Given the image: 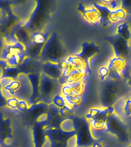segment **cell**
Here are the masks:
<instances>
[{"mask_svg": "<svg viewBox=\"0 0 131 147\" xmlns=\"http://www.w3.org/2000/svg\"><path fill=\"white\" fill-rule=\"evenodd\" d=\"M41 57L47 61L58 63L62 61L64 55V49L61 43L57 41V39L51 38L41 50Z\"/></svg>", "mask_w": 131, "mask_h": 147, "instance_id": "6da1fadb", "label": "cell"}, {"mask_svg": "<svg viewBox=\"0 0 131 147\" xmlns=\"http://www.w3.org/2000/svg\"><path fill=\"white\" fill-rule=\"evenodd\" d=\"M106 129L109 132L117 136L120 140H124V141L127 140L126 126L124 123L121 121L119 116L114 113H110L108 116L107 123H106Z\"/></svg>", "mask_w": 131, "mask_h": 147, "instance_id": "7a4b0ae2", "label": "cell"}, {"mask_svg": "<svg viewBox=\"0 0 131 147\" xmlns=\"http://www.w3.org/2000/svg\"><path fill=\"white\" fill-rule=\"evenodd\" d=\"M126 66V61L124 57H114L112 58L107 65L108 69L110 70L109 79L113 80H120Z\"/></svg>", "mask_w": 131, "mask_h": 147, "instance_id": "3957f363", "label": "cell"}, {"mask_svg": "<svg viewBox=\"0 0 131 147\" xmlns=\"http://www.w3.org/2000/svg\"><path fill=\"white\" fill-rule=\"evenodd\" d=\"M107 83L105 84V88L103 91L102 96V102L104 105H111V103H114V100L117 98L119 94L120 87L118 84L113 81V80L108 79Z\"/></svg>", "mask_w": 131, "mask_h": 147, "instance_id": "277c9868", "label": "cell"}, {"mask_svg": "<svg viewBox=\"0 0 131 147\" xmlns=\"http://www.w3.org/2000/svg\"><path fill=\"white\" fill-rule=\"evenodd\" d=\"M55 80H57L52 79L42 73L39 81V91L41 95L45 96H50L54 93L56 86Z\"/></svg>", "mask_w": 131, "mask_h": 147, "instance_id": "5b68a950", "label": "cell"}, {"mask_svg": "<svg viewBox=\"0 0 131 147\" xmlns=\"http://www.w3.org/2000/svg\"><path fill=\"white\" fill-rule=\"evenodd\" d=\"M43 73L52 79L58 80L62 74V70L58 63L48 61L44 64Z\"/></svg>", "mask_w": 131, "mask_h": 147, "instance_id": "8992f818", "label": "cell"}, {"mask_svg": "<svg viewBox=\"0 0 131 147\" xmlns=\"http://www.w3.org/2000/svg\"><path fill=\"white\" fill-rule=\"evenodd\" d=\"M82 16L84 20L90 24H97L102 22V16L97 7L92 6L84 9L82 11Z\"/></svg>", "mask_w": 131, "mask_h": 147, "instance_id": "52a82bcc", "label": "cell"}, {"mask_svg": "<svg viewBox=\"0 0 131 147\" xmlns=\"http://www.w3.org/2000/svg\"><path fill=\"white\" fill-rule=\"evenodd\" d=\"M5 60L11 57L22 56L25 52V45L21 42L11 44L5 47Z\"/></svg>", "mask_w": 131, "mask_h": 147, "instance_id": "ba28073f", "label": "cell"}, {"mask_svg": "<svg viewBox=\"0 0 131 147\" xmlns=\"http://www.w3.org/2000/svg\"><path fill=\"white\" fill-rule=\"evenodd\" d=\"M98 48L97 47V45L94 43L85 42V43L83 44L81 52L79 53L78 55L79 57H81V58H83L87 63V61L92 56H94L96 53L98 52Z\"/></svg>", "mask_w": 131, "mask_h": 147, "instance_id": "9c48e42d", "label": "cell"}, {"mask_svg": "<svg viewBox=\"0 0 131 147\" xmlns=\"http://www.w3.org/2000/svg\"><path fill=\"white\" fill-rule=\"evenodd\" d=\"M112 44L113 46V48H114L116 57H124V56L128 55V44H127L126 40H124V38L120 37L118 40H117L114 43Z\"/></svg>", "mask_w": 131, "mask_h": 147, "instance_id": "30bf717a", "label": "cell"}, {"mask_svg": "<svg viewBox=\"0 0 131 147\" xmlns=\"http://www.w3.org/2000/svg\"><path fill=\"white\" fill-rule=\"evenodd\" d=\"M21 87V81L19 80H13L9 83V84L4 87H2V93L6 98L11 97L12 96H16V93L19 90Z\"/></svg>", "mask_w": 131, "mask_h": 147, "instance_id": "8fae6325", "label": "cell"}, {"mask_svg": "<svg viewBox=\"0 0 131 147\" xmlns=\"http://www.w3.org/2000/svg\"><path fill=\"white\" fill-rule=\"evenodd\" d=\"M66 61L75 70H85L87 71V62L79 57L78 55H72L66 58Z\"/></svg>", "mask_w": 131, "mask_h": 147, "instance_id": "7c38bea8", "label": "cell"}, {"mask_svg": "<svg viewBox=\"0 0 131 147\" xmlns=\"http://www.w3.org/2000/svg\"><path fill=\"white\" fill-rule=\"evenodd\" d=\"M126 15H127V12L123 8L113 9L110 11L108 16V21L110 23H117L120 21L124 20L126 17Z\"/></svg>", "mask_w": 131, "mask_h": 147, "instance_id": "4fadbf2b", "label": "cell"}, {"mask_svg": "<svg viewBox=\"0 0 131 147\" xmlns=\"http://www.w3.org/2000/svg\"><path fill=\"white\" fill-rule=\"evenodd\" d=\"M87 74V71L85 70H75L74 69L66 78V84H72L78 82L84 79L85 75Z\"/></svg>", "mask_w": 131, "mask_h": 147, "instance_id": "5bb4252c", "label": "cell"}, {"mask_svg": "<svg viewBox=\"0 0 131 147\" xmlns=\"http://www.w3.org/2000/svg\"><path fill=\"white\" fill-rule=\"evenodd\" d=\"M117 34H119L120 37L124 38L126 41H128L129 39L130 38L131 36V32L130 29L129 25L126 23L122 24L117 27Z\"/></svg>", "mask_w": 131, "mask_h": 147, "instance_id": "9a60e30c", "label": "cell"}, {"mask_svg": "<svg viewBox=\"0 0 131 147\" xmlns=\"http://www.w3.org/2000/svg\"><path fill=\"white\" fill-rule=\"evenodd\" d=\"M60 127L62 131L65 133H71L72 131L75 129V126H74V122L73 119L70 118H66L61 123Z\"/></svg>", "mask_w": 131, "mask_h": 147, "instance_id": "2e32d148", "label": "cell"}, {"mask_svg": "<svg viewBox=\"0 0 131 147\" xmlns=\"http://www.w3.org/2000/svg\"><path fill=\"white\" fill-rule=\"evenodd\" d=\"M85 78L83 79V80H80V81H78V82L72 83V84H70L72 87V89L74 90V94H77V95H82V94L84 91L85 89Z\"/></svg>", "mask_w": 131, "mask_h": 147, "instance_id": "e0dca14e", "label": "cell"}, {"mask_svg": "<svg viewBox=\"0 0 131 147\" xmlns=\"http://www.w3.org/2000/svg\"><path fill=\"white\" fill-rule=\"evenodd\" d=\"M65 100H66L67 104L68 106H78L80 105L81 101H82V97L80 95H77V94H73L71 96H65Z\"/></svg>", "mask_w": 131, "mask_h": 147, "instance_id": "ac0fdd59", "label": "cell"}, {"mask_svg": "<svg viewBox=\"0 0 131 147\" xmlns=\"http://www.w3.org/2000/svg\"><path fill=\"white\" fill-rule=\"evenodd\" d=\"M52 102L54 103V105L57 108H62L68 105L65 100L64 96H63L61 94H56L55 96H53L52 98Z\"/></svg>", "mask_w": 131, "mask_h": 147, "instance_id": "d6986e66", "label": "cell"}, {"mask_svg": "<svg viewBox=\"0 0 131 147\" xmlns=\"http://www.w3.org/2000/svg\"><path fill=\"white\" fill-rule=\"evenodd\" d=\"M18 103H19V99L16 96H12L6 99L7 107L11 108L12 110H17L18 109Z\"/></svg>", "mask_w": 131, "mask_h": 147, "instance_id": "ffe728a7", "label": "cell"}, {"mask_svg": "<svg viewBox=\"0 0 131 147\" xmlns=\"http://www.w3.org/2000/svg\"><path fill=\"white\" fill-rule=\"evenodd\" d=\"M61 94L63 96H71L74 94V90L72 89V87L70 84H66L62 85L61 88Z\"/></svg>", "mask_w": 131, "mask_h": 147, "instance_id": "44dd1931", "label": "cell"}, {"mask_svg": "<svg viewBox=\"0 0 131 147\" xmlns=\"http://www.w3.org/2000/svg\"><path fill=\"white\" fill-rule=\"evenodd\" d=\"M99 77L101 80H105L106 78L109 77L110 74V70L108 69L107 67H101L98 71Z\"/></svg>", "mask_w": 131, "mask_h": 147, "instance_id": "7402d4cb", "label": "cell"}, {"mask_svg": "<svg viewBox=\"0 0 131 147\" xmlns=\"http://www.w3.org/2000/svg\"><path fill=\"white\" fill-rule=\"evenodd\" d=\"M67 147H78V138H77V134L71 136L67 141Z\"/></svg>", "mask_w": 131, "mask_h": 147, "instance_id": "603a6c76", "label": "cell"}, {"mask_svg": "<svg viewBox=\"0 0 131 147\" xmlns=\"http://www.w3.org/2000/svg\"><path fill=\"white\" fill-rule=\"evenodd\" d=\"M102 2L105 5H109L110 9H112V10L113 9H116L120 8L119 1L118 0H102Z\"/></svg>", "mask_w": 131, "mask_h": 147, "instance_id": "cb8c5ba5", "label": "cell"}, {"mask_svg": "<svg viewBox=\"0 0 131 147\" xmlns=\"http://www.w3.org/2000/svg\"><path fill=\"white\" fill-rule=\"evenodd\" d=\"M101 109H98V108H93V109H90V110H89V112L87 113L86 117H87V119L90 120V119L95 118V117L101 113Z\"/></svg>", "mask_w": 131, "mask_h": 147, "instance_id": "d4e9b609", "label": "cell"}, {"mask_svg": "<svg viewBox=\"0 0 131 147\" xmlns=\"http://www.w3.org/2000/svg\"><path fill=\"white\" fill-rule=\"evenodd\" d=\"M33 41L37 45H43L45 42V38L42 34L37 33L33 36Z\"/></svg>", "mask_w": 131, "mask_h": 147, "instance_id": "484cf974", "label": "cell"}, {"mask_svg": "<svg viewBox=\"0 0 131 147\" xmlns=\"http://www.w3.org/2000/svg\"><path fill=\"white\" fill-rule=\"evenodd\" d=\"M124 112L126 117H131V99H128L125 101Z\"/></svg>", "mask_w": 131, "mask_h": 147, "instance_id": "4316f807", "label": "cell"}, {"mask_svg": "<svg viewBox=\"0 0 131 147\" xmlns=\"http://www.w3.org/2000/svg\"><path fill=\"white\" fill-rule=\"evenodd\" d=\"M8 66V63L5 60H0V80L4 77L5 71Z\"/></svg>", "mask_w": 131, "mask_h": 147, "instance_id": "83f0119b", "label": "cell"}, {"mask_svg": "<svg viewBox=\"0 0 131 147\" xmlns=\"http://www.w3.org/2000/svg\"><path fill=\"white\" fill-rule=\"evenodd\" d=\"M71 107H70V106L66 105L64 107L61 108V110H60V114L61 115V117H69L70 114H71Z\"/></svg>", "mask_w": 131, "mask_h": 147, "instance_id": "f1b7e54d", "label": "cell"}, {"mask_svg": "<svg viewBox=\"0 0 131 147\" xmlns=\"http://www.w3.org/2000/svg\"><path fill=\"white\" fill-rule=\"evenodd\" d=\"M28 109V103L25 100H20L19 99V103H18V110L21 111H24Z\"/></svg>", "mask_w": 131, "mask_h": 147, "instance_id": "f546056e", "label": "cell"}, {"mask_svg": "<svg viewBox=\"0 0 131 147\" xmlns=\"http://www.w3.org/2000/svg\"><path fill=\"white\" fill-rule=\"evenodd\" d=\"M41 147H52V144H51V142L49 140H46L45 142H44L43 145Z\"/></svg>", "mask_w": 131, "mask_h": 147, "instance_id": "4dcf8cb0", "label": "cell"}, {"mask_svg": "<svg viewBox=\"0 0 131 147\" xmlns=\"http://www.w3.org/2000/svg\"><path fill=\"white\" fill-rule=\"evenodd\" d=\"M0 18H1V11H0Z\"/></svg>", "mask_w": 131, "mask_h": 147, "instance_id": "1f68e13d", "label": "cell"}]
</instances>
